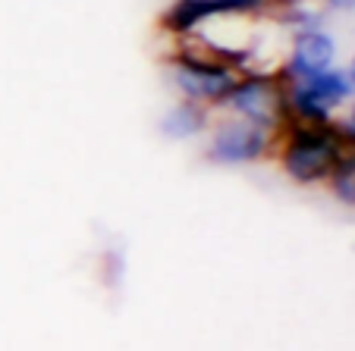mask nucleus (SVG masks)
Returning a JSON list of instances; mask_svg holds the SVG:
<instances>
[{"instance_id":"9d476101","label":"nucleus","mask_w":355,"mask_h":351,"mask_svg":"<svg viewBox=\"0 0 355 351\" xmlns=\"http://www.w3.org/2000/svg\"><path fill=\"white\" fill-rule=\"evenodd\" d=\"M346 75H349V85H352V94H355V57H352V60H349Z\"/></svg>"},{"instance_id":"7ed1b4c3","label":"nucleus","mask_w":355,"mask_h":351,"mask_svg":"<svg viewBox=\"0 0 355 351\" xmlns=\"http://www.w3.org/2000/svg\"><path fill=\"white\" fill-rule=\"evenodd\" d=\"M277 132L230 113H217L205 141V160L217 166H248L274 157Z\"/></svg>"},{"instance_id":"0eeeda50","label":"nucleus","mask_w":355,"mask_h":351,"mask_svg":"<svg viewBox=\"0 0 355 351\" xmlns=\"http://www.w3.org/2000/svg\"><path fill=\"white\" fill-rule=\"evenodd\" d=\"M324 188H327V195L336 201V204L355 210V147H349V151L340 157V163H336L334 172L327 176Z\"/></svg>"},{"instance_id":"f03ea898","label":"nucleus","mask_w":355,"mask_h":351,"mask_svg":"<svg viewBox=\"0 0 355 351\" xmlns=\"http://www.w3.org/2000/svg\"><path fill=\"white\" fill-rule=\"evenodd\" d=\"M192 44H189V38L173 41V51L164 57V75H167V82L173 85V91L180 98L205 104L217 113L220 104L227 100V94L233 91V85L242 79V69L208 53L205 47Z\"/></svg>"},{"instance_id":"1a4fd4ad","label":"nucleus","mask_w":355,"mask_h":351,"mask_svg":"<svg viewBox=\"0 0 355 351\" xmlns=\"http://www.w3.org/2000/svg\"><path fill=\"white\" fill-rule=\"evenodd\" d=\"M321 3L330 13H352L355 10V0H321Z\"/></svg>"},{"instance_id":"f257e3e1","label":"nucleus","mask_w":355,"mask_h":351,"mask_svg":"<svg viewBox=\"0 0 355 351\" xmlns=\"http://www.w3.org/2000/svg\"><path fill=\"white\" fill-rule=\"evenodd\" d=\"M349 147L336 123H286L277 132L274 163L293 186L315 188L327 182Z\"/></svg>"},{"instance_id":"423d86ee","label":"nucleus","mask_w":355,"mask_h":351,"mask_svg":"<svg viewBox=\"0 0 355 351\" xmlns=\"http://www.w3.org/2000/svg\"><path fill=\"white\" fill-rule=\"evenodd\" d=\"M211 123H214V110L211 107L180 98L161 116V135L170 141H192L198 135H208Z\"/></svg>"},{"instance_id":"39448f33","label":"nucleus","mask_w":355,"mask_h":351,"mask_svg":"<svg viewBox=\"0 0 355 351\" xmlns=\"http://www.w3.org/2000/svg\"><path fill=\"white\" fill-rule=\"evenodd\" d=\"M336 66V38L324 26L295 28L289 32V47L283 57V66L277 69L280 79H305L321 69Z\"/></svg>"},{"instance_id":"6e6552de","label":"nucleus","mask_w":355,"mask_h":351,"mask_svg":"<svg viewBox=\"0 0 355 351\" xmlns=\"http://www.w3.org/2000/svg\"><path fill=\"white\" fill-rule=\"evenodd\" d=\"M336 126H340V132L346 135V141L355 147V100L346 107V110L336 116Z\"/></svg>"},{"instance_id":"20e7f679","label":"nucleus","mask_w":355,"mask_h":351,"mask_svg":"<svg viewBox=\"0 0 355 351\" xmlns=\"http://www.w3.org/2000/svg\"><path fill=\"white\" fill-rule=\"evenodd\" d=\"M217 113H230L270 132L286 126V85L280 73H242Z\"/></svg>"}]
</instances>
